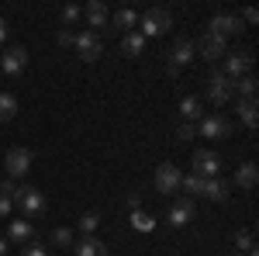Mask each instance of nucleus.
I'll list each match as a JSON object with an SVG mask.
<instances>
[{"mask_svg":"<svg viewBox=\"0 0 259 256\" xmlns=\"http://www.w3.org/2000/svg\"><path fill=\"white\" fill-rule=\"evenodd\" d=\"M232 90H235V97L239 100H256V90H259V80L249 73V77H239L232 80Z\"/></svg>","mask_w":259,"mask_h":256,"instance_id":"17","label":"nucleus"},{"mask_svg":"<svg viewBox=\"0 0 259 256\" xmlns=\"http://www.w3.org/2000/svg\"><path fill=\"white\" fill-rule=\"evenodd\" d=\"M21 256H45V246H41V242H28V246L21 249Z\"/></svg>","mask_w":259,"mask_h":256,"instance_id":"33","label":"nucleus"},{"mask_svg":"<svg viewBox=\"0 0 259 256\" xmlns=\"http://www.w3.org/2000/svg\"><path fill=\"white\" fill-rule=\"evenodd\" d=\"M197 132L204 138H228L232 135V121L225 118V115H204L197 125Z\"/></svg>","mask_w":259,"mask_h":256,"instance_id":"7","label":"nucleus"},{"mask_svg":"<svg viewBox=\"0 0 259 256\" xmlns=\"http://www.w3.org/2000/svg\"><path fill=\"white\" fill-rule=\"evenodd\" d=\"M121 52H124L128 59H139L142 52H145V39H142L139 31H128V35L121 39Z\"/></svg>","mask_w":259,"mask_h":256,"instance_id":"20","label":"nucleus"},{"mask_svg":"<svg viewBox=\"0 0 259 256\" xmlns=\"http://www.w3.org/2000/svg\"><path fill=\"white\" fill-rule=\"evenodd\" d=\"M204 180H207V177H200V173H190V177H183V184H180V187H183L187 194H200V191H204Z\"/></svg>","mask_w":259,"mask_h":256,"instance_id":"29","label":"nucleus"},{"mask_svg":"<svg viewBox=\"0 0 259 256\" xmlns=\"http://www.w3.org/2000/svg\"><path fill=\"white\" fill-rule=\"evenodd\" d=\"M14 191H18V184H14V180H11V177H7V180H4V184H0V194H7V197H11V201H14Z\"/></svg>","mask_w":259,"mask_h":256,"instance_id":"34","label":"nucleus"},{"mask_svg":"<svg viewBox=\"0 0 259 256\" xmlns=\"http://www.w3.org/2000/svg\"><path fill=\"white\" fill-rule=\"evenodd\" d=\"M235 249H239V253H252V249H256L252 229H239V232H235Z\"/></svg>","mask_w":259,"mask_h":256,"instance_id":"27","label":"nucleus"},{"mask_svg":"<svg viewBox=\"0 0 259 256\" xmlns=\"http://www.w3.org/2000/svg\"><path fill=\"white\" fill-rule=\"evenodd\" d=\"M4 166H7V177H11V180L24 177V173L31 170V149H24V145H14V149H7V156H4Z\"/></svg>","mask_w":259,"mask_h":256,"instance_id":"4","label":"nucleus"},{"mask_svg":"<svg viewBox=\"0 0 259 256\" xmlns=\"http://www.w3.org/2000/svg\"><path fill=\"white\" fill-rule=\"evenodd\" d=\"M245 21H249V24H256V21H259V11H245V14H242V24H245Z\"/></svg>","mask_w":259,"mask_h":256,"instance_id":"36","label":"nucleus"},{"mask_svg":"<svg viewBox=\"0 0 259 256\" xmlns=\"http://www.w3.org/2000/svg\"><path fill=\"white\" fill-rule=\"evenodd\" d=\"M194 132H197V128H194L190 121H180V128H177V138H183V142H187V138H194Z\"/></svg>","mask_w":259,"mask_h":256,"instance_id":"32","label":"nucleus"},{"mask_svg":"<svg viewBox=\"0 0 259 256\" xmlns=\"http://www.w3.org/2000/svg\"><path fill=\"white\" fill-rule=\"evenodd\" d=\"M207 100H211L214 107H225V104H232V100H235L232 80L225 77L221 69H211V77H207Z\"/></svg>","mask_w":259,"mask_h":256,"instance_id":"2","label":"nucleus"},{"mask_svg":"<svg viewBox=\"0 0 259 256\" xmlns=\"http://www.w3.org/2000/svg\"><path fill=\"white\" fill-rule=\"evenodd\" d=\"M83 18H87V24H90V31H94V28H104L111 14H107V7H104L100 0H90V4L83 7Z\"/></svg>","mask_w":259,"mask_h":256,"instance_id":"15","label":"nucleus"},{"mask_svg":"<svg viewBox=\"0 0 259 256\" xmlns=\"http://www.w3.org/2000/svg\"><path fill=\"white\" fill-rule=\"evenodd\" d=\"M228 80H239V77H249L252 73V56L249 52H235V56H228L225 59V69H221Z\"/></svg>","mask_w":259,"mask_h":256,"instance_id":"12","label":"nucleus"},{"mask_svg":"<svg viewBox=\"0 0 259 256\" xmlns=\"http://www.w3.org/2000/svg\"><path fill=\"white\" fill-rule=\"evenodd\" d=\"M7 242H18V246H28V242H35V225H31L28 218H18V222H11V225H7Z\"/></svg>","mask_w":259,"mask_h":256,"instance_id":"14","label":"nucleus"},{"mask_svg":"<svg viewBox=\"0 0 259 256\" xmlns=\"http://www.w3.org/2000/svg\"><path fill=\"white\" fill-rule=\"evenodd\" d=\"M190 218H194V201H190V197H180V201H173V204H169L166 222H169L173 229H183Z\"/></svg>","mask_w":259,"mask_h":256,"instance_id":"13","label":"nucleus"},{"mask_svg":"<svg viewBox=\"0 0 259 256\" xmlns=\"http://www.w3.org/2000/svg\"><path fill=\"white\" fill-rule=\"evenodd\" d=\"M204 197H211V201H225L228 197V180L221 177H207L204 180V191H200Z\"/></svg>","mask_w":259,"mask_h":256,"instance_id":"21","label":"nucleus"},{"mask_svg":"<svg viewBox=\"0 0 259 256\" xmlns=\"http://www.w3.org/2000/svg\"><path fill=\"white\" fill-rule=\"evenodd\" d=\"M232 256H242V253H232Z\"/></svg>","mask_w":259,"mask_h":256,"instance_id":"41","label":"nucleus"},{"mask_svg":"<svg viewBox=\"0 0 259 256\" xmlns=\"http://www.w3.org/2000/svg\"><path fill=\"white\" fill-rule=\"evenodd\" d=\"M111 24H114V28H124V35H128V31H135V24H139V14H135L132 7H121V11H114Z\"/></svg>","mask_w":259,"mask_h":256,"instance_id":"22","label":"nucleus"},{"mask_svg":"<svg viewBox=\"0 0 259 256\" xmlns=\"http://www.w3.org/2000/svg\"><path fill=\"white\" fill-rule=\"evenodd\" d=\"M207 31H214V35H221V39H228V35H239V31H245V28H242L239 14H214L211 24H207Z\"/></svg>","mask_w":259,"mask_h":256,"instance_id":"9","label":"nucleus"},{"mask_svg":"<svg viewBox=\"0 0 259 256\" xmlns=\"http://www.w3.org/2000/svg\"><path fill=\"white\" fill-rule=\"evenodd\" d=\"M235 111H239V118L249 125V128H256L259 125V111H256V100H239L235 104Z\"/></svg>","mask_w":259,"mask_h":256,"instance_id":"24","label":"nucleus"},{"mask_svg":"<svg viewBox=\"0 0 259 256\" xmlns=\"http://www.w3.org/2000/svg\"><path fill=\"white\" fill-rule=\"evenodd\" d=\"M128 208H132V211H135V208H142V197L139 194H128Z\"/></svg>","mask_w":259,"mask_h":256,"instance_id":"37","label":"nucleus"},{"mask_svg":"<svg viewBox=\"0 0 259 256\" xmlns=\"http://www.w3.org/2000/svg\"><path fill=\"white\" fill-rule=\"evenodd\" d=\"M180 115H183L187 121H200V118H204V107H200L197 97H183V100H180Z\"/></svg>","mask_w":259,"mask_h":256,"instance_id":"23","label":"nucleus"},{"mask_svg":"<svg viewBox=\"0 0 259 256\" xmlns=\"http://www.w3.org/2000/svg\"><path fill=\"white\" fill-rule=\"evenodd\" d=\"M76 225H80L83 236H94V232H97V225H100V215H97V211H87V215H83Z\"/></svg>","mask_w":259,"mask_h":256,"instance_id":"28","label":"nucleus"},{"mask_svg":"<svg viewBox=\"0 0 259 256\" xmlns=\"http://www.w3.org/2000/svg\"><path fill=\"white\" fill-rule=\"evenodd\" d=\"M52 246L69 249V246H73V232H69V229H56V232H52Z\"/></svg>","mask_w":259,"mask_h":256,"instance_id":"30","label":"nucleus"},{"mask_svg":"<svg viewBox=\"0 0 259 256\" xmlns=\"http://www.w3.org/2000/svg\"><path fill=\"white\" fill-rule=\"evenodd\" d=\"M235 184H239L242 191H252L259 184V170H256V163H242L239 170H235Z\"/></svg>","mask_w":259,"mask_h":256,"instance_id":"19","label":"nucleus"},{"mask_svg":"<svg viewBox=\"0 0 259 256\" xmlns=\"http://www.w3.org/2000/svg\"><path fill=\"white\" fill-rule=\"evenodd\" d=\"M11 208H14V201H11L7 194H0V218H7V215H11Z\"/></svg>","mask_w":259,"mask_h":256,"instance_id":"35","label":"nucleus"},{"mask_svg":"<svg viewBox=\"0 0 259 256\" xmlns=\"http://www.w3.org/2000/svg\"><path fill=\"white\" fill-rule=\"evenodd\" d=\"M73 253L76 256H107V246L97 236H83L80 242H73Z\"/></svg>","mask_w":259,"mask_h":256,"instance_id":"16","label":"nucleus"},{"mask_svg":"<svg viewBox=\"0 0 259 256\" xmlns=\"http://www.w3.org/2000/svg\"><path fill=\"white\" fill-rule=\"evenodd\" d=\"M4 39H7V21L0 18V42H4Z\"/></svg>","mask_w":259,"mask_h":256,"instance_id":"39","label":"nucleus"},{"mask_svg":"<svg viewBox=\"0 0 259 256\" xmlns=\"http://www.w3.org/2000/svg\"><path fill=\"white\" fill-rule=\"evenodd\" d=\"M80 18H83L80 7H73V4H69V7H62V21H66V24H76Z\"/></svg>","mask_w":259,"mask_h":256,"instance_id":"31","label":"nucleus"},{"mask_svg":"<svg viewBox=\"0 0 259 256\" xmlns=\"http://www.w3.org/2000/svg\"><path fill=\"white\" fill-rule=\"evenodd\" d=\"M169 24H173V14L166 7H149L139 18V28H142L139 35L142 39H156V35H166L169 31Z\"/></svg>","mask_w":259,"mask_h":256,"instance_id":"1","label":"nucleus"},{"mask_svg":"<svg viewBox=\"0 0 259 256\" xmlns=\"http://www.w3.org/2000/svg\"><path fill=\"white\" fill-rule=\"evenodd\" d=\"M73 45H76L80 59H87V62L100 59V52H104V49H100V35H97V31H90V28H87V31H80V35L73 39Z\"/></svg>","mask_w":259,"mask_h":256,"instance_id":"8","label":"nucleus"},{"mask_svg":"<svg viewBox=\"0 0 259 256\" xmlns=\"http://www.w3.org/2000/svg\"><path fill=\"white\" fill-rule=\"evenodd\" d=\"M225 49H228V42L221 39V35H214V31H204V35L197 39V45H194V52H200L207 62L221 59V56H225Z\"/></svg>","mask_w":259,"mask_h":256,"instance_id":"6","label":"nucleus"},{"mask_svg":"<svg viewBox=\"0 0 259 256\" xmlns=\"http://www.w3.org/2000/svg\"><path fill=\"white\" fill-rule=\"evenodd\" d=\"M14 201H18V208L24 211L28 222L45 211V194H41L38 187H18V191H14Z\"/></svg>","mask_w":259,"mask_h":256,"instance_id":"3","label":"nucleus"},{"mask_svg":"<svg viewBox=\"0 0 259 256\" xmlns=\"http://www.w3.org/2000/svg\"><path fill=\"white\" fill-rule=\"evenodd\" d=\"M7 253V239H0V256Z\"/></svg>","mask_w":259,"mask_h":256,"instance_id":"40","label":"nucleus"},{"mask_svg":"<svg viewBox=\"0 0 259 256\" xmlns=\"http://www.w3.org/2000/svg\"><path fill=\"white\" fill-rule=\"evenodd\" d=\"M218 170H221L218 153H211V149H197L194 153V173H200V177H218Z\"/></svg>","mask_w":259,"mask_h":256,"instance_id":"11","label":"nucleus"},{"mask_svg":"<svg viewBox=\"0 0 259 256\" xmlns=\"http://www.w3.org/2000/svg\"><path fill=\"white\" fill-rule=\"evenodd\" d=\"M194 59V42H187V39H177L173 42V56H169V66H187V62Z\"/></svg>","mask_w":259,"mask_h":256,"instance_id":"18","label":"nucleus"},{"mask_svg":"<svg viewBox=\"0 0 259 256\" xmlns=\"http://www.w3.org/2000/svg\"><path fill=\"white\" fill-rule=\"evenodd\" d=\"M132 225H135L139 232H152V229H156V218L149 215V211H142V208H135V211H132Z\"/></svg>","mask_w":259,"mask_h":256,"instance_id":"26","label":"nucleus"},{"mask_svg":"<svg viewBox=\"0 0 259 256\" xmlns=\"http://www.w3.org/2000/svg\"><path fill=\"white\" fill-rule=\"evenodd\" d=\"M28 66V49H21V45H14V49H7L4 56H0V69L7 73V77H18L21 69Z\"/></svg>","mask_w":259,"mask_h":256,"instance_id":"10","label":"nucleus"},{"mask_svg":"<svg viewBox=\"0 0 259 256\" xmlns=\"http://www.w3.org/2000/svg\"><path fill=\"white\" fill-rule=\"evenodd\" d=\"M180 184H183L180 166H173V163H159V166H156V191H159V194H177Z\"/></svg>","mask_w":259,"mask_h":256,"instance_id":"5","label":"nucleus"},{"mask_svg":"<svg viewBox=\"0 0 259 256\" xmlns=\"http://www.w3.org/2000/svg\"><path fill=\"white\" fill-rule=\"evenodd\" d=\"M59 45H73V31H59Z\"/></svg>","mask_w":259,"mask_h":256,"instance_id":"38","label":"nucleus"},{"mask_svg":"<svg viewBox=\"0 0 259 256\" xmlns=\"http://www.w3.org/2000/svg\"><path fill=\"white\" fill-rule=\"evenodd\" d=\"M18 118V97L14 94H0V121Z\"/></svg>","mask_w":259,"mask_h":256,"instance_id":"25","label":"nucleus"}]
</instances>
